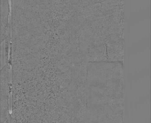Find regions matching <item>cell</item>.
<instances>
[{
    "label": "cell",
    "instance_id": "6da1fadb",
    "mask_svg": "<svg viewBox=\"0 0 151 123\" xmlns=\"http://www.w3.org/2000/svg\"><path fill=\"white\" fill-rule=\"evenodd\" d=\"M10 66L9 63H6L1 70V123L6 122L10 114L9 104V95L12 91L9 79Z\"/></svg>",
    "mask_w": 151,
    "mask_h": 123
},
{
    "label": "cell",
    "instance_id": "7a4b0ae2",
    "mask_svg": "<svg viewBox=\"0 0 151 123\" xmlns=\"http://www.w3.org/2000/svg\"><path fill=\"white\" fill-rule=\"evenodd\" d=\"M1 44L9 36V18L10 12L9 0H1Z\"/></svg>",
    "mask_w": 151,
    "mask_h": 123
}]
</instances>
